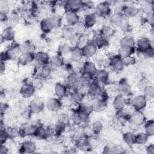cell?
<instances>
[{
	"label": "cell",
	"instance_id": "obj_1",
	"mask_svg": "<svg viewBox=\"0 0 154 154\" xmlns=\"http://www.w3.org/2000/svg\"><path fill=\"white\" fill-rule=\"evenodd\" d=\"M20 52V45L13 44L5 51L1 53V60L5 61L6 60H13L19 57Z\"/></svg>",
	"mask_w": 154,
	"mask_h": 154
},
{
	"label": "cell",
	"instance_id": "obj_2",
	"mask_svg": "<svg viewBox=\"0 0 154 154\" xmlns=\"http://www.w3.org/2000/svg\"><path fill=\"white\" fill-rule=\"evenodd\" d=\"M93 111V108L91 105L81 103L76 110V115L78 119L81 120H86L90 115Z\"/></svg>",
	"mask_w": 154,
	"mask_h": 154
},
{
	"label": "cell",
	"instance_id": "obj_3",
	"mask_svg": "<svg viewBox=\"0 0 154 154\" xmlns=\"http://www.w3.org/2000/svg\"><path fill=\"white\" fill-rule=\"evenodd\" d=\"M128 121L131 125L135 127H139L146 122V117L141 111L135 110L129 116Z\"/></svg>",
	"mask_w": 154,
	"mask_h": 154
},
{
	"label": "cell",
	"instance_id": "obj_4",
	"mask_svg": "<svg viewBox=\"0 0 154 154\" xmlns=\"http://www.w3.org/2000/svg\"><path fill=\"white\" fill-rule=\"evenodd\" d=\"M111 13L110 5L108 2H101L94 7V13L97 16L106 17Z\"/></svg>",
	"mask_w": 154,
	"mask_h": 154
},
{
	"label": "cell",
	"instance_id": "obj_5",
	"mask_svg": "<svg viewBox=\"0 0 154 154\" xmlns=\"http://www.w3.org/2000/svg\"><path fill=\"white\" fill-rule=\"evenodd\" d=\"M108 96L105 92H103L98 99L92 105L93 111L96 112H102L104 111L107 106V100Z\"/></svg>",
	"mask_w": 154,
	"mask_h": 154
},
{
	"label": "cell",
	"instance_id": "obj_6",
	"mask_svg": "<svg viewBox=\"0 0 154 154\" xmlns=\"http://www.w3.org/2000/svg\"><path fill=\"white\" fill-rule=\"evenodd\" d=\"M87 93L90 97L94 99L99 98L103 93L102 87L99 82H92L88 86Z\"/></svg>",
	"mask_w": 154,
	"mask_h": 154
},
{
	"label": "cell",
	"instance_id": "obj_7",
	"mask_svg": "<svg viewBox=\"0 0 154 154\" xmlns=\"http://www.w3.org/2000/svg\"><path fill=\"white\" fill-rule=\"evenodd\" d=\"M64 8L67 11L77 13L83 8L82 1L69 0L65 2Z\"/></svg>",
	"mask_w": 154,
	"mask_h": 154
},
{
	"label": "cell",
	"instance_id": "obj_8",
	"mask_svg": "<svg viewBox=\"0 0 154 154\" xmlns=\"http://www.w3.org/2000/svg\"><path fill=\"white\" fill-rule=\"evenodd\" d=\"M109 65L115 71H121L124 66L122 58L119 55L112 56L109 60Z\"/></svg>",
	"mask_w": 154,
	"mask_h": 154
},
{
	"label": "cell",
	"instance_id": "obj_9",
	"mask_svg": "<svg viewBox=\"0 0 154 154\" xmlns=\"http://www.w3.org/2000/svg\"><path fill=\"white\" fill-rule=\"evenodd\" d=\"M81 48L83 56L87 58L93 57L96 54L98 49L96 45L92 42L87 43Z\"/></svg>",
	"mask_w": 154,
	"mask_h": 154
},
{
	"label": "cell",
	"instance_id": "obj_10",
	"mask_svg": "<svg viewBox=\"0 0 154 154\" xmlns=\"http://www.w3.org/2000/svg\"><path fill=\"white\" fill-rule=\"evenodd\" d=\"M132 105L135 110L141 111L147 105V99L143 95L135 96L132 100Z\"/></svg>",
	"mask_w": 154,
	"mask_h": 154
},
{
	"label": "cell",
	"instance_id": "obj_11",
	"mask_svg": "<svg viewBox=\"0 0 154 154\" xmlns=\"http://www.w3.org/2000/svg\"><path fill=\"white\" fill-rule=\"evenodd\" d=\"M135 44L137 45V49L141 53L153 48L151 41L147 37H141L139 38Z\"/></svg>",
	"mask_w": 154,
	"mask_h": 154
},
{
	"label": "cell",
	"instance_id": "obj_12",
	"mask_svg": "<svg viewBox=\"0 0 154 154\" xmlns=\"http://www.w3.org/2000/svg\"><path fill=\"white\" fill-rule=\"evenodd\" d=\"M45 106V104L42 100L39 98L33 99L29 105V109L34 113L42 112Z\"/></svg>",
	"mask_w": 154,
	"mask_h": 154
},
{
	"label": "cell",
	"instance_id": "obj_13",
	"mask_svg": "<svg viewBox=\"0 0 154 154\" xmlns=\"http://www.w3.org/2000/svg\"><path fill=\"white\" fill-rule=\"evenodd\" d=\"M50 60L49 55L45 52L39 51L35 54V60L38 64L42 66H48L50 63Z\"/></svg>",
	"mask_w": 154,
	"mask_h": 154
},
{
	"label": "cell",
	"instance_id": "obj_14",
	"mask_svg": "<svg viewBox=\"0 0 154 154\" xmlns=\"http://www.w3.org/2000/svg\"><path fill=\"white\" fill-rule=\"evenodd\" d=\"M35 92V87L29 82L24 83L20 90V94L25 98L31 97L34 94Z\"/></svg>",
	"mask_w": 154,
	"mask_h": 154
},
{
	"label": "cell",
	"instance_id": "obj_15",
	"mask_svg": "<svg viewBox=\"0 0 154 154\" xmlns=\"http://www.w3.org/2000/svg\"><path fill=\"white\" fill-rule=\"evenodd\" d=\"M46 106L51 111H57L61 108L62 103L59 98L52 97L47 100Z\"/></svg>",
	"mask_w": 154,
	"mask_h": 154
},
{
	"label": "cell",
	"instance_id": "obj_16",
	"mask_svg": "<svg viewBox=\"0 0 154 154\" xmlns=\"http://www.w3.org/2000/svg\"><path fill=\"white\" fill-rule=\"evenodd\" d=\"M65 20L67 25L72 27L79 22V16L77 13L67 11L65 15Z\"/></svg>",
	"mask_w": 154,
	"mask_h": 154
},
{
	"label": "cell",
	"instance_id": "obj_17",
	"mask_svg": "<svg viewBox=\"0 0 154 154\" xmlns=\"http://www.w3.org/2000/svg\"><path fill=\"white\" fill-rule=\"evenodd\" d=\"M93 78H95L96 82L102 84H105L108 82L109 78V73L105 69L97 70Z\"/></svg>",
	"mask_w": 154,
	"mask_h": 154
},
{
	"label": "cell",
	"instance_id": "obj_18",
	"mask_svg": "<svg viewBox=\"0 0 154 154\" xmlns=\"http://www.w3.org/2000/svg\"><path fill=\"white\" fill-rule=\"evenodd\" d=\"M35 60L34 53H25L21 54L18 57V62L23 66L28 65Z\"/></svg>",
	"mask_w": 154,
	"mask_h": 154
},
{
	"label": "cell",
	"instance_id": "obj_19",
	"mask_svg": "<svg viewBox=\"0 0 154 154\" xmlns=\"http://www.w3.org/2000/svg\"><path fill=\"white\" fill-rule=\"evenodd\" d=\"M97 70L95 64L90 61H85L82 66V73L87 74L93 78Z\"/></svg>",
	"mask_w": 154,
	"mask_h": 154
},
{
	"label": "cell",
	"instance_id": "obj_20",
	"mask_svg": "<svg viewBox=\"0 0 154 154\" xmlns=\"http://www.w3.org/2000/svg\"><path fill=\"white\" fill-rule=\"evenodd\" d=\"M118 91L120 94L123 96H128L131 93V87L126 79H122L118 84Z\"/></svg>",
	"mask_w": 154,
	"mask_h": 154
},
{
	"label": "cell",
	"instance_id": "obj_21",
	"mask_svg": "<svg viewBox=\"0 0 154 154\" xmlns=\"http://www.w3.org/2000/svg\"><path fill=\"white\" fill-rule=\"evenodd\" d=\"M128 104V101L124 96L121 94H118L114 99L113 106L117 110L123 109L126 105Z\"/></svg>",
	"mask_w": 154,
	"mask_h": 154
},
{
	"label": "cell",
	"instance_id": "obj_22",
	"mask_svg": "<svg viewBox=\"0 0 154 154\" xmlns=\"http://www.w3.org/2000/svg\"><path fill=\"white\" fill-rule=\"evenodd\" d=\"M35 144L31 141H26L22 143L20 148V152L26 153H32L36 150Z\"/></svg>",
	"mask_w": 154,
	"mask_h": 154
},
{
	"label": "cell",
	"instance_id": "obj_23",
	"mask_svg": "<svg viewBox=\"0 0 154 154\" xmlns=\"http://www.w3.org/2000/svg\"><path fill=\"white\" fill-rule=\"evenodd\" d=\"M138 8L132 5H126L123 9V15L126 18L134 17L138 14Z\"/></svg>",
	"mask_w": 154,
	"mask_h": 154
},
{
	"label": "cell",
	"instance_id": "obj_24",
	"mask_svg": "<svg viewBox=\"0 0 154 154\" xmlns=\"http://www.w3.org/2000/svg\"><path fill=\"white\" fill-rule=\"evenodd\" d=\"M2 39L5 42L13 41L15 37V31L11 26H8L4 29L1 34Z\"/></svg>",
	"mask_w": 154,
	"mask_h": 154
},
{
	"label": "cell",
	"instance_id": "obj_25",
	"mask_svg": "<svg viewBox=\"0 0 154 154\" xmlns=\"http://www.w3.org/2000/svg\"><path fill=\"white\" fill-rule=\"evenodd\" d=\"M80 75L76 72H71L69 73L66 79L67 85L70 87H75L79 84Z\"/></svg>",
	"mask_w": 154,
	"mask_h": 154
},
{
	"label": "cell",
	"instance_id": "obj_26",
	"mask_svg": "<svg viewBox=\"0 0 154 154\" xmlns=\"http://www.w3.org/2000/svg\"><path fill=\"white\" fill-rule=\"evenodd\" d=\"M86 28H90L93 27L96 24V15L94 13H91L87 14L84 18L83 22Z\"/></svg>",
	"mask_w": 154,
	"mask_h": 154
},
{
	"label": "cell",
	"instance_id": "obj_27",
	"mask_svg": "<svg viewBox=\"0 0 154 154\" xmlns=\"http://www.w3.org/2000/svg\"><path fill=\"white\" fill-rule=\"evenodd\" d=\"M54 91L55 95L58 97V98L61 99L67 95L68 90L66 85L61 83H57L55 85Z\"/></svg>",
	"mask_w": 154,
	"mask_h": 154
},
{
	"label": "cell",
	"instance_id": "obj_28",
	"mask_svg": "<svg viewBox=\"0 0 154 154\" xmlns=\"http://www.w3.org/2000/svg\"><path fill=\"white\" fill-rule=\"evenodd\" d=\"M62 36L66 40H72L75 38L76 34L72 26L66 25L62 29Z\"/></svg>",
	"mask_w": 154,
	"mask_h": 154
},
{
	"label": "cell",
	"instance_id": "obj_29",
	"mask_svg": "<svg viewBox=\"0 0 154 154\" xmlns=\"http://www.w3.org/2000/svg\"><path fill=\"white\" fill-rule=\"evenodd\" d=\"M35 49V46L29 40H26L20 45V50L21 54L34 53Z\"/></svg>",
	"mask_w": 154,
	"mask_h": 154
},
{
	"label": "cell",
	"instance_id": "obj_30",
	"mask_svg": "<svg viewBox=\"0 0 154 154\" xmlns=\"http://www.w3.org/2000/svg\"><path fill=\"white\" fill-rule=\"evenodd\" d=\"M91 42L96 45L97 49H100L106 45L108 43V39L100 34H98L94 37L93 40Z\"/></svg>",
	"mask_w": 154,
	"mask_h": 154
},
{
	"label": "cell",
	"instance_id": "obj_31",
	"mask_svg": "<svg viewBox=\"0 0 154 154\" xmlns=\"http://www.w3.org/2000/svg\"><path fill=\"white\" fill-rule=\"evenodd\" d=\"M40 27L43 32L49 33L53 29V26L49 17L43 19L40 23Z\"/></svg>",
	"mask_w": 154,
	"mask_h": 154
},
{
	"label": "cell",
	"instance_id": "obj_32",
	"mask_svg": "<svg viewBox=\"0 0 154 154\" xmlns=\"http://www.w3.org/2000/svg\"><path fill=\"white\" fill-rule=\"evenodd\" d=\"M135 51V47L120 46L118 51V54L122 57L132 55Z\"/></svg>",
	"mask_w": 154,
	"mask_h": 154
},
{
	"label": "cell",
	"instance_id": "obj_33",
	"mask_svg": "<svg viewBox=\"0 0 154 154\" xmlns=\"http://www.w3.org/2000/svg\"><path fill=\"white\" fill-rule=\"evenodd\" d=\"M49 134V131L48 129H46L43 126L40 125L36 127L34 135L40 139H46L48 137Z\"/></svg>",
	"mask_w": 154,
	"mask_h": 154
},
{
	"label": "cell",
	"instance_id": "obj_34",
	"mask_svg": "<svg viewBox=\"0 0 154 154\" xmlns=\"http://www.w3.org/2000/svg\"><path fill=\"white\" fill-rule=\"evenodd\" d=\"M72 100L77 105L82 103L84 99V94L81 91L78 90H74L71 93Z\"/></svg>",
	"mask_w": 154,
	"mask_h": 154
},
{
	"label": "cell",
	"instance_id": "obj_35",
	"mask_svg": "<svg viewBox=\"0 0 154 154\" xmlns=\"http://www.w3.org/2000/svg\"><path fill=\"white\" fill-rule=\"evenodd\" d=\"M70 55L71 59L75 61H79L84 57L82 51V48L79 46L72 48Z\"/></svg>",
	"mask_w": 154,
	"mask_h": 154
},
{
	"label": "cell",
	"instance_id": "obj_36",
	"mask_svg": "<svg viewBox=\"0 0 154 154\" xmlns=\"http://www.w3.org/2000/svg\"><path fill=\"white\" fill-rule=\"evenodd\" d=\"M50 63L53 67H60L63 66L64 60L61 55H55L51 58Z\"/></svg>",
	"mask_w": 154,
	"mask_h": 154
},
{
	"label": "cell",
	"instance_id": "obj_37",
	"mask_svg": "<svg viewBox=\"0 0 154 154\" xmlns=\"http://www.w3.org/2000/svg\"><path fill=\"white\" fill-rule=\"evenodd\" d=\"M153 1H143L141 2V4H140L141 10L146 14H147L150 12H153Z\"/></svg>",
	"mask_w": 154,
	"mask_h": 154
},
{
	"label": "cell",
	"instance_id": "obj_38",
	"mask_svg": "<svg viewBox=\"0 0 154 154\" xmlns=\"http://www.w3.org/2000/svg\"><path fill=\"white\" fill-rule=\"evenodd\" d=\"M99 34L108 39L114 35V30L110 26L105 25L102 26Z\"/></svg>",
	"mask_w": 154,
	"mask_h": 154
},
{
	"label": "cell",
	"instance_id": "obj_39",
	"mask_svg": "<svg viewBox=\"0 0 154 154\" xmlns=\"http://www.w3.org/2000/svg\"><path fill=\"white\" fill-rule=\"evenodd\" d=\"M135 43L136 42L134 37L131 35H126L123 37L120 42V46H126L130 47H135Z\"/></svg>",
	"mask_w": 154,
	"mask_h": 154
},
{
	"label": "cell",
	"instance_id": "obj_40",
	"mask_svg": "<svg viewBox=\"0 0 154 154\" xmlns=\"http://www.w3.org/2000/svg\"><path fill=\"white\" fill-rule=\"evenodd\" d=\"M123 138L124 141L129 146H132L135 144V135L131 132L123 134Z\"/></svg>",
	"mask_w": 154,
	"mask_h": 154
},
{
	"label": "cell",
	"instance_id": "obj_41",
	"mask_svg": "<svg viewBox=\"0 0 154 154\" xmlns=\"http://www.w3.org/2000/svg\"><path fill=\"white\" fill-rule=\"evenodd\" d=\"M149 136L144 132H140L135 135V144H145L148 141Z\"/></svg>",
	"mask_w": 154,
	"mask_h": 154
},
{
	"label": "cell",
	"instance_id": "obj_42",
	"mask_svg": "<svg viewBox=\"0 0 154 154\" xmlns=\"http://www.w3.org/2000/svg\"><path fill=\"white\" fill-rule=\"evenodd\" d=\"M92 79H93L92 76L82 73L80 75L79 84L83 87H88L93 82Z\"/></svg>",
	"mask_w": 154,
	"mask_h": 154
},
{
	"label": "cell",
	"instance_id": "obj_43",
	"mask_svg": "<svg viewBox=\"0 0 154 154\" xmlns=\"http://www.w3.org/2000/svg\"><path fill=\"white\" fill-rule=\"evenodd\" d=\"M54 28H59L62 25V18L57 14H52L49 17Z\"/></svg>",
	"mask_w": 154,
	"mask_h": 154
},
{
	"label": "cell",
	"instance_id": "obj_44",
	"mask_svg": "<svg viewBox=\"0 0 154 154\" xmlns=\"http://www.w3.org/2000/svg\"><path fill=\"white\" fill-rule=\"evenodd\" d=\"M145 133H146L149 137L152 136L154 134V121L153 120H150L147 121L144 124Z\"/></svg>",
	"mask_w": 154,
	"mask_h": 154
},
{
	"label": "cell",
	"instance_id": "obj_45",
	"mask_svg": "<svg viewBox=\"0 0 154 154\" xmlns=\"http://www.w3.org/2000/svg\"><path fill=\"white\" fill-rule=\"evenodd\" d=\"M36 127L37 126H35L33 125H29L23 128L22 129H21V131H20V133L22 135H23L24 136L34 135Z\"/></svg>",
	"mask_w": 154,
	"mask_h": 154
},
{
	"label": "cell",
	"instance_id": "obj_46",
	"mask_svg": "<svg viewBox=\"0 0 154 154\" xmlns=\"http://www.w3.org/2000/svg\"><path fill=\"white\" fill-rule=\"evenodd\" d=\"M143 92V96L147 100L152 99L154 97V87L153 85H148Z\"/></svg>",
	"mask_w": 154,
	"mask_h": 154
},
{
	"label": "cell",
	"instance_id": "obj_47",
	"mask_svg": "<svg viewBox=\"0 0 154 154\" xmlns=\"http://www.w3.org/2000/svg\"><path fill=\"white\" fill-rule=\"evenodd\" d=\"M67 125L60 122L58 120V122L56 123L55 127H54V132L56 135H61L62 133H63L66 129Z\"/></svg>",
	"mask_w": 154,
	"mask_h": 154
},
{
	"label": "cell",
	"instance_id": "obj_48",
	"mask_svg": "<svg viewBox=\"0 0 154 154\" xmlns=\"http://www.w3.org/2000/svg\"><path fill=\"white\" fill-rule=\"evenodd\" d=\"M103 129V124L99 120H96L92 124V131L95 134H99Z\"/></svg>",
	"mask_w": 154,
	"mask_h": 154
},
{
	"label": "cell",
	"instance_id": "obj_49",
	"mask_svg": "<svg viewBox=\"0 0 154 154\" xmlns=\"http://www.w3.org/2000/svg\"><path fill=\"white\" fill-rule=\"evenodd\" d=\"M149 85V81L146 77L141 78L137 84V87L138 90L143 91V90Z\"/></svg>",
	"mask_w": 154,
	"mask_h": 154
},
{
	"label": "cell",
	"instance_id": "obj_50",
	"mask_svg": "<svg viewBox=\"0 0 154 154\" xmlns=\"http://www.w3.org/2000/svg\"><path fill=\"white\" fill-rule=\"evenodd\" d=\"M123 63L124 64V66H128L134 65L136 63V59L132 55H129L127 57H125L122 58Z\"/></svg>",
	"mask_w": 154,
	"mask_h": 154
},
{
	"label": "cell",
	"instance_id": "obj_51",
	"mask_svg": "<svg viewBox=\"0 0 154 154\" xmlns=\"http://www.w3.org/2000/svg\"><path fill=\"white\" fill-rule=\"evenodd\" d=\"M52 72V69L48 66H43V68L40 72V76L43 78H47L50 76Z\"/></svg>",
	"mask_w": 154,
	"mask_h": 154
},
{
	"label": "cell",
	"instance_id": "obj_52",
	"mask_svg": "<svg viewBox=\"0 0 154 154\" xmlns=\"http://www.w3.org/2000/svg\"><path fill=\"white\" fill-rule=\"evenodd\" d=\"M72 28L76 34H82L84 32L85 29H86L84 23H81L80 22L79 23H78L77 24H76L75 26H72Z\"/></svg>",
	"mask_w": 154,
	"mask_h": 154
},
{
	"label": "cell",
	"instance_id": "obj_53",
	"mask_svg": "<svg viewBox=\"0 0 154 154\" xmlns=\"http://www.w3.org/2000/svg\"><path fill=\"white\" fill-rule=\"evenodd\" d=\"M72 49V48L67 45V44H64L63 45H61L60 48V52L61 53V55H66L68 54H70L71 51Z\"/></svg>",
	"mask_w": 154,
	"mask_h": 154
},
{
	"label": "cell",
	"instance_id": "obj_54",
	"mask_svg": "<svg viewBox=\"0 0 154 154\" xmlns=\"http://www.w3.org/2000/svg\"><path fill=\"white\" fill-rule=\"evenodd\" d=\"M58 121L67 125L70 122V117L67 114L61 113L59 115Z\"/></svg>",
	"mask_w": 154,
	"mask_h": 154
},
{
	"label": "cell",
	"instance_id": "obj_55",
	"mask_svg": "<svg viewBox=\"0 0 154 154\" xmlns=\"http://www.w3.org/2000/svg\"><path fill=\"white\" fill-rule=\"evenodd\" d=\"M145 20L146 22L149 24L152 27L154 25V16H153V13L150 12L147 14H146V16L145 17Z\"/></svg>",
	"mask_w": 154,
	"mask_h": 154
},
{
	"label": "cell",
	"instance_id": "obj_56",
	"mask_svg": "<svg viewBox=\"0 0 154 154\" xmlns=\"http://www.w3.org/2000/svg\"><path fill=\"white\" fill-rule=\"evenodd\" d=\"M88 145V143L87 140L85 138H81L77 142V146L80 149H84L85 147H87Z\"/></svg>",
	"mask_w": 154,
	"mask_h": 154
},
{
	"label": "cell",
	"instance_id": "obj_57",
	"mask_svg": "<svg viewBox=\"0 0 154 154\" xmlns=\"http://www.w3.org/2000/svg\"><path fill=\"white\" fill-rule=\"evenodd\" d=\"M142 54H143V55L146 57V58H152L153 57V48L149 49V50L144 51L143 52H142Z\"/></svg>",
	"mask_w": 154,
	"mask_h": 154
},
{
	"label": "cell",
	"instance_id": "obj_58",
	"mask_svg": "<svg viewBox=\"0 0 154 154\" xmlns=\"http://www.w3.org/2000/svg\"><path fill=\"white\" fill-rule=\"evenodd\" d=\"M83 7H87L88 8H93L94 5L92 1H82Z\"/></svg>",
	"mask_w": 154,
	"mask_h": 154
},
{
	"label": "cell",
	"instance_id": "obj_59",
	"mask_svg": "<svg viewBox=\"0 0 154 154\" xmlns=\"http://www.w3.org/2000/svg\"><path fill=\"white\" fill-rule=\"evenodd\" d=\"M0 8H1V12L6 13L7 11H8V5L5 2H1Z\"/></svg>",
	"mask_w": 154,
	"mask_h": 154
},
{
	"label": "cell",
	"instance_id": "obj_60",
	"mask_svg": "<svg viewBox=\"0 0 154 154\" xmlns=\"http://www.w3.org/2000/svg\"><path fill=\"white\" fill-rule=\"evenodd\" d=\"M8 152V150L7 147L4 145V144H1V147H0V153L1 154H7Z\"/></svg>",
	"mask_w": 154,
	"mask_h": 154
},
{
	"label": "cell",
	"instance_id": "obj_61",
	"mask_svg": "<svg viewBox=\"0 0 154 154\" xmlns=\"http://www.w3.org/2000/svg\"><path fill=\"white\" fill-rule=\"evenodd\" d=\"M147 153L148 154H153L154 153V146L153 144H150L146 148Z\"/></svg>",
	"mask_w": 154,
	"mask_h": 154
},
{
	"label": "cell",
	"instance_id": "obj_62",
	"mask_svg": "<svg viewBox=\"0 0 154 154\" xmlns=\"http://www.w3.org/2000/svg\"><path fill=\"white\" fill-rule=\"evenodd\" d=\"M0 16H1V22H5L7 20V16L6 13L0 12Z\"/></svg>",
	"mask_w": 154,
	"mask_h": 154
},
{
	"label": "cell",
	"instance_id": "obj_63",
	"mask_svg": "<svg viewBox=\"0 0 154 154\" xmlns=\"http://www.w3.org/2000/svg\"><path fill=\"white\" fill-rule=\"evenodd\" d=\"M5 70V63L4 61L1 60V67H0V70L1 73H3L4 71Z\"/></svg>",
	"mask_w": 154,
	"mask_h": 154
},
{
	"label": "cell",
	"instance_id": "obj_64",
	"mask_svg": "<svg viewBox=\"0 0 154 154\" xmlns=\"http://www.w3.org/2000/svg\"><path fill=\"white\" fill-rule=\"evenodd\" d=\"M103 153H115L114 151H113V149H111V148H109L108 147H106L104 149V150Z\"/></svg>",
	"mask_w": 154,
	"mask_h": 154
}]
</instances>
